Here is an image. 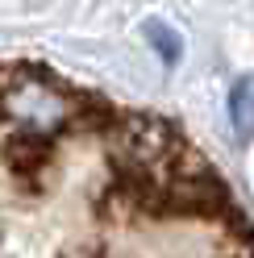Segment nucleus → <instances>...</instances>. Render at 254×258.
<instances>
[{
  "label": "nucleus",
  "instance_id": "nucleus-1",
  "mask_svg": "<svg viewBox=\"0 0 254 258\" xmlns=\"http://www.w3.org/2000/svg\"><path fill=\"white\" fill-rule=\"evenodd\" d=\"M0 258H254V221L175 121L0 58Z\"/></svg>",
  "mask_w": 254,
  "mask_h": 258
}]
</instances>
